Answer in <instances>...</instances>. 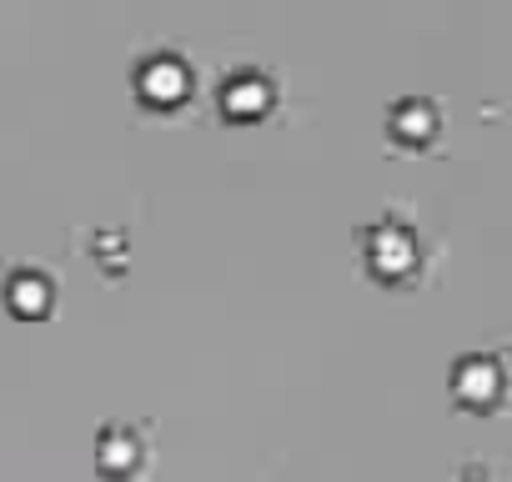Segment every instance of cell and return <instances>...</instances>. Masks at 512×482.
<instances>
[{
	"mask_svg": "<svg viewBox=\"0 0 512 482\" xmlns=\"http://www.w3.org/2000/svg\"><path fill=\"white\" fill-rule=\"evenodd\" d=\"M362 252H367V267L382 272V277H407L417 267V236L407 221L397 216H382L362 231Z\"/></svg>",
	"mask_w": 512,
	"mask_h": 482,
	"instance_id": "1",
	"label": "cell"
},
{
	"mask_svg": "<svg viewBox=\"0 0 512 482\" xmlns=\"http://www.w3.org/2000/svg\"><path fill=\"white\" fill-rule=\"evenodd\" d=\"M452 392L467 402V407H487L502 397V362L492 352H467L452 362Z\"/></svg>",
	"mask_w": 512,
	"mask_h": 482,
	"instance_id": "2",
	"label": "cell"
},
{
	"mask_svg": "<svg viewBox=\"0 0 512 482\" xmlns=\"http://www.w3.org/2000/svg\"><path fill=\"white\" fill-rule=\"evenodd\" d=\"M186 86H191V71H186V61H181L176 51H156V56H146L141 71H136V91H141L146 101H156V106L181 101Z\"/></svg>",
	"mask_w": 512,
	"mask_h": 482,
	"instance_id": "3",
	"label": "cell"
},
{
	"mask_svg": "<svg viewBox=\"0 0 512 482\" xmlns=\"http://www.w3.org/2000/svg\"><path fill=\"white\" fill-rule=\"evenodd\" d=\"M272 81L262 71H231L226 86H221V106L236 111V116H256V111H267L272 106Z\"/></svg>",
	"mask_w": 512,
	"mask_h": 482,
	"instance_id": "4",
	"label": "cell"
},
{
	"mask_svg": "<svg viewBox=\"0 0 512 482\" xmlns=\"http://www.w3.org/2000/svg\"><path fill=\"white\" fill-rule=\"evenodd\" d=\"M392 136L397 141H432L437 136V106L427 101V96H402V101H392Z\"/></svg>",
	"mask_w": 512,
	"mask_h": 482,
	"instance_id": "5",
	"label": "cell"
},
{
	"mask_svg": "<svg viewBox=\"0 0 512 482\" xmlns=\"http://www.w3.org/2000/svg\"><path fill=\"white\" fill-rule=\"evenodd\" d=\"M6 302L21 312V317H36L51 307V277L41 267H16L11 282H6Z\"/></svg>",
	"mask_w": 512,
	"mask_h": 482,
	"instance_id": "6",
	"label": "cell"
},
{
	"mask_svg": "<svg viewBox=\"0 0 512 482\" xmlns=\"http://www.w3.org/2000/svg\"><path fill=\"white\" fill-rule=\"evenodd\" d=\"M96 457H101V467L126 472V467H136V462H141V442H136V432H131V427H101Z\"/></svg>",
	"mask_w": 512,
	"mask_h": 482,
	"instance_id": "7",
	"label": "cell"
}]
</instances>
